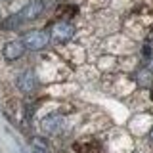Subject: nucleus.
<instances>
[{
    "label": "nucleus",
    "instance_id": "obj_1",
    "mask_svg": "<svg viewBox=\"0 0 153 153\" xmlns=\"http://www.w3.org/2000/svg\"><path fill=\"white\" fill-rule=\"evenodd\" d=\"M42 12H44V2H42V0H29L16 16H12L6 21V27H17L19 23H23V21H33V19H36Z\"/></svg>",
    "mask_w": 153,
    "mask_h": 153
},
{
    "label": "nucleus",
    "instance_id": "obj_4",
    "mask_svg": "<svg viewBox=\"0 0 153 153\" xmlns=\"http://www.w3.org/2000/svg\"><path fill=\"white\" fill-rule=\"evenodd\" d=\"M16 84H17V88L21 90L23 94H31V92H35V90H36L38 79H36V75L33 73V71H23V73L17 75Z\"/></svg>",
    "mask_w": 153,
    "mask_h": 153
},
{
    "label": "nucleus",
    "instance_id": "obj_3",
    "mask_svg": "<svg viewBox=\"0 0 153 153\" xmlns=\"http://www.w3.org/2000/svg\"><path fill=\"white\" fill-rule=\"evenodd\" d=\"M75 35V27L67 21H57L52 25L50 29V38L57 44H63V42H69Z\"/></svg>",
    "mask_w": 153,
    "mask_h": 153
},
{
    "label": "nucleus",
    "instance_id": "obj_9",
    "mask_svg": "<svg viewBox=\"0 0 153 153\" xmlns=\"http://www.w3.org/2000/svg\"><path fill=\"white\" fill-rule=\"evenodd\" d=\"M149 71H153V59L149 61Z\"/></svg>",
    "mask_w": 153,
    "mask_h": 153
},
{
    "label": "nucleus",
    "instance_id": "obj_6",
    "mask_svg": "<svg viewBox=\"0 0 153 153\" xmlns=\"http://www.w3.org/2000/svg\"><path fill=\"white\" fill-rule=\"evenodd\" d=\"M63 123L65 121H63V117H61V115L50 113V115H46V117L42 119L40 128L46 134H57V132H61V128H63Z\"/></svg>",
    "mask_w": 153,
    "mask_h": 153
},
{
    "label": "nucleus",
    "instance_id": "obj_5",
    "mask_svg": "<svg viewBox=\"0 0 153 153\" xmlns=\"http://www.w3.org/2000/svg\"><path fill=\"white\" fill-rule=\"evenodd\" d=\"M25 50L27 48L23 46L21 40H10L2 48V56H4L6 61H16V59H19V57L25 54Z\"/></svg>",
    "mask_w": 153,
    "mask_h": 153
},
{
    "label": "nucleus",
    "instance_id": "obj_2",
    "mask_svg": "<svg viewBox=\"0 0 153 153\" xmlns=\"http://www.w3.org/2000/svg\"><path fill=\"white\" fill-rule=\"evenodd\" d=\"M21 42L27 50L31 52H38V50H44L50 42V35L44 31H27L25 35L21 36Z\"/></svg>",
    "mask_w": 153,
    "mask_h": 153
},
{
    "label": "nucleus",
    "instance_id": "obj_8",
    "mask_svg": "<svg viewBox=\"0 0 153 153\" xmlns=\"http://www.w3.org/2000/svg\"><path fill=\"white\" fill-rule=\"evenodd\" d=\"M149 140L153 142V128H151V132H149Z\"/></svg>",
    "mask_w": 153,
    "mask_h": 153
},
{
    "label": "nucleus",
    "instance_id": "obj_7",
    "mask_svg": "<svg viewBox=\"0 0 153 153\" xmlns=\"http://www.w3.org/2000/svg\"><path fill=\"white\" fill-rule=\"evenodd\" d=\"M33 153H46V151H40V149H33Z\"/></svg>",
    "mask_w": 153,
    "mask_h": 153
}]
</instances>
